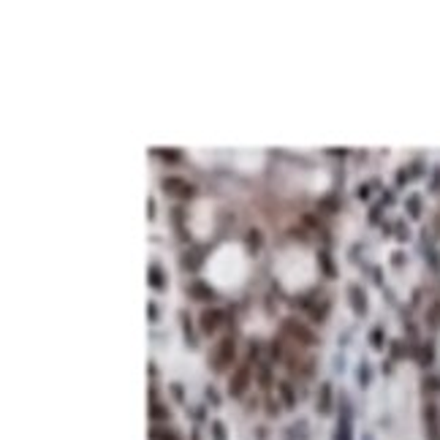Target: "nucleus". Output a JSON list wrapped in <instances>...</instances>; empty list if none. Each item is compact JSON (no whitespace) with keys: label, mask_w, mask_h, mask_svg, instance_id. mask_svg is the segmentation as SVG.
<instances>
[{"label":"nucleus","mask_w":440,"mask_h":440,"mask_svg":"<svg viewBox=\"0 0 440 440\" xmlns=\"http://www.w3.org/2000/svg\"><path fill=\"white\" fill-rule=\"evenodd\" d=\"M253 383V367L250 362H242L234 372H231V381H229V394L231 397H245L247 386Z\"/></svg>","instance_id":"obj_1"},{"label":"nucleus","mask_w":440,"mask_h":440,"mask_svg":"<svg viewBox=\"0 0 440 440\" xmlns=\"http://www.w3.org/2000/svg\"><path fill=\"white\" fill-rule=\"evenodd\" d=\"M234 353H236V342H234V337H231V335H226L223 340L217 342V351H215V356H212V370L223 372L226 367L234 362Z\"/></svg>","instance_id":"obj_2"},{"label":"nucleus","mask_w":440,"mask_h":440,"mask_svg":"<svg viewBox=\"0 0 440 440\" xmlns=\"http://www.w3.org/2000/svg\"><path fill=\"white\" fill-rule=\"evenodd\" d=\"M283 332H285V335H291L293 340H299L302 345H315V342H318L315 332H312L310 326H305V323L293 321V318H288V321L283 323Z\"/></svg>","instance_id":"obj_3"},{"label":"nucleus","mask_w":440,"mask_h":440,"mask_svg":"<svg viewBox=\"0 0 440 440\" xmlns=\"http://www.w3.org/2000/svg\"><path fill=\"white\" fill-rule=\"evenodd\" d=\"M163 190L171 196H180V199H190V196L196 193V188L190 185L188 180H182V177H163Z\"/></svg>","instance_id":"obj_4"},{"label":"nucleus","mask_w":440,"mask_h":440,"mask_svg":"<svg viewBox=\"0 0 440 440\" xmlns=\"http://www.w3.org/2000/svg\"><path fill=\"white\" fill-rule=\"evenodd\" d=\"M223 315H226V312H223V310H215V307H207V310H201V315H199L201 332H204V335H215L217 326L223 323Z\"/></svg>","instance_id":"obj_5"},{"label":"nucleus","mask_w":440,"mask_h":440,"mask_svg":"<svg viewBox=\"0 0 440 440\" xmlns=\"http://www.w3.org/2000/svg\"><path fill=\"white\" fill-rule=\"evenodd\" d=\"M188 293H190V299H196V302H212L215 299V288L204 280H193L188 285Z\"/></svg>","instance_id":"obj_6"},{"label":"nucleus","mask_w":440,"mask_h":440,"mask_svg":"<svg viewBox=\"0 0 440 440\" xmlns=\"http://www.w3.org/2000/svg\"><path fill=\"white\" fill-rule=\"evenodd\" d=\"M318 411L321 413L332 411V383H321V391H318Z\"/></svg>","instance_id":"obj_7"},{"label":"nucleus","mask_w":440,"mask_h":440,"mask_svg":"<svg viewBox=\"0 0 440 440\" xmlns=\"http://www.w3.org/2000/svg\"><path fill=\"white\" fill-rule=\"evenodd\" d=\"M245 245H247V250H250L253 256H256V253L261 250V245H264V234H261V229H250V231H247Z\"/></svg>","instance_id":"obj_8"},{"label":"nucleus","mask_w":440,"mask_h":440,"mask_svg":"<svg viewBox=\"0 0 440 440\" xmlns=\"http://www.w3.org/2000/svg\"><path fill=\"white\" fill-rule=\"evenodd\" d=\"M348 293H351V305H353V312H364V307H367V302H364V291L359 285H351L348 288Z\"/></svg>","instance_id":"obj_9"},{"label":"nucleus","mask_w":440,"mask_h":440,"mask_svg":"<svg viewBox=\"0 0 440 440\" xmlns=\"http://www.w3.org/2000/svg\"><path fill=\"white\" fill-rule=\"evenodd\" d=\"M277 391H280L285 408H293V405H296V394H293V388H291V383H288V381H280V383H277Z\"/></svg>","instance_id":"obj_10"},{"label":"nucleus","mask_w":440,"mask_h":440,"mask_svg":"<svg viewBox=\"0 0 440 440\" xmlns=\"http://www.w3.org/2000/svg\"><path fill=\"white\" fill-rule=\"evenodd\" d=\"M150 285H153L155 291H163V288H166V277H163V272H160L158 264L150 266Z\"/></svg>","instance_id":"obj_11"},{"label":"nucleus","mask_w":440,"mask_h":440,"mask_svg":"<svg viewBox=\"0 0 440 440\" xmlns=\"http://www.w3.org/2000/svg\"><path fill=\"white\" fill-rule=\"evenodd\" d=\"M318 209H323V212H337V209H340V199H337V196H323V199L318 201Z\"/></svg>","instance_id":"obj_12"},{"label":"nucleus","mask_w":440,"mask_h":440,"mask_svg":"<svg viewBox=\"0 0 440 440\" xmlns=\"http://www.w3.org/2000/svg\"><path fill=\"white\" fill-rule=\"evenodd\" d=\"M318 261H321L323 272H326V277H335V264H332V259H329L326 250H318Z\"/></svg>","instance_id":"obj_13"},{"label":"nucleus","mask_w":440,"mask_h":440,"mask_svg":"<svg viewBox=\"0 0 440 440\" xmlns=\"http://www.w3.org/2000/svg\"><path fill=\"white\" fill-rule=\"evenodd\" d=\"M158 155L166 160V163H180V160H182L180 150H158Z\"/></svg>","instance_id":"obj_14"},{"label":"nucleus","mask_w":440,"mask_h":440,"mask_svg":"<svg viewBox=\"0 0 440 440\" xmlns=\"http://www.w3.org/2000/svg\"><path fill=\"white\" fill-rule=\"evenodd\" d=\"M335 440H351V424H348V418H342V421L337 424V438Z\"/></svg>","instance_id":"obj_15"},{"label":"nucleus","mask_w":440,"mask_h":440,"mask_svg":"<svg viewBox=\"0 0 440 440\" xmlns=\"http://www.w3.org/2000/svg\"><path fill=\"white\" fill-rule=\"evenodd\" d=\"M283 353H285V351H283V342H280V340H275V342L269 345V356H272V362H280V359H283Z\"/></svg>","instance_id":"obj_16"},{"label":"nucleus","mask_w":440,"mask_h":440,"mask_svg":"<svg viewBox=\"0 0 440 440\" xmlns=\"http://www.w3.org/2000/svg\"><path fill=\"white\" fill-rule=\"evenodd\" d=\"M326 312H329V305H323V307H312L310 310V315H312V321H326Z\"/></svg>","instance_id":"obj_17"},{"label":"nucleus","mask_w":440,"mask_h":440,"mask_svg":"<svg viewBox=\"0 0 440 440\" xmlns=\"http://www.w3.org/2000/svg\"><path fill=\"white\" fill-rule=\"evenodd\" d=\"M153 418H169V411H166L163 405H158V402H153Z\"/></svg>","instance_id":"obj_18"},{"label":"nucleus","mask_w":440,"mask_h":440,"mask_svg":"<svg viewBox=\"0 0 440 440\" xmlns=\"http://www.w3.org/2000/svg\"><path fill=\"white\" fill-rule=\"evenodd\" d=\"M259 381H261V386H269V367L266 364L259 367Z\"/></svg>","instance_id":"obj_19"},{"label":"nucleus","mask_w":440,"mask_h":440,"mask_svg":"<svg viewBox=\"0 0 440 440\" xmlns=\"http://www.w3.org/2000/svg\"><path fill=\"white\" fill-rule=\"evenodd\" d=\"M212 435H215V440H226V432H223V424L220 421L212 424Z\"/></svg>","instance_id":"obj_20"},{"label":"nucleus","mask_w":440,"mask_h":440,"mask_svg":"<svg viewBox=\"0 0 440 440\" xmlns=\"http://www.w3.org/2000/svg\"><path fill=\"white\" fill-rule=\"evenodd\" d=\"M359 381H362L364 386H367V381H370V367H367V364H362V367H359Z\"/></svg>","instance_id":"obj_21"},{"label":"nucleus","mask_w":440,"mask_h":440,"mask_svg":"<svg viewBox=\"0 0 440 440\" xmlns=\"http://www.w3.org/2000/svg\"><path fill=\"white\" fill-rule=\"evenodd\" d=\"M372 345H375V348H381V345H383V335H381V329H375V332H372Z\"/></svg>","instance_id":"obj_22"},{"label":"nucleus","mask_w":440,"mask_h":440,"mask_svg":"<svg viewBox=\"0 0 440 440\" xmlns=\"http://www.w3.org/2000/svg\"><path fill=\"white\" fill-rule=\"evenodd\" d=\"M370 188L372 185H362V188H359V199H367V196H370Z\"/></svg>","instance_id":"obj_23"},{"label":"nucleus","mask_w":440,"mask_h":440,"mask_svg":"<svg viewBox=\"0 0 440 440\" xmlns=\"http://www.w3.org/2000/svg\"><path fill=\"white\" fill-rule=\"evenodd\" d=\"M150 321H158V307L150 305Z\"/></svg>","instance_id":"obj_24"},{"label":"nucleus","mask_w":440,"mask_h":440,"mask_svg":"<svg viewBox=\"0 0 440 440\" xmlns=\"http://www.w3.org/2000/svg\"><path fill=\"white\" fill-rule=\"evenodd\" d=\"M411 215H418V199H411Z\"/></svg>","instance_id":"obj_25"}]
</instances>
